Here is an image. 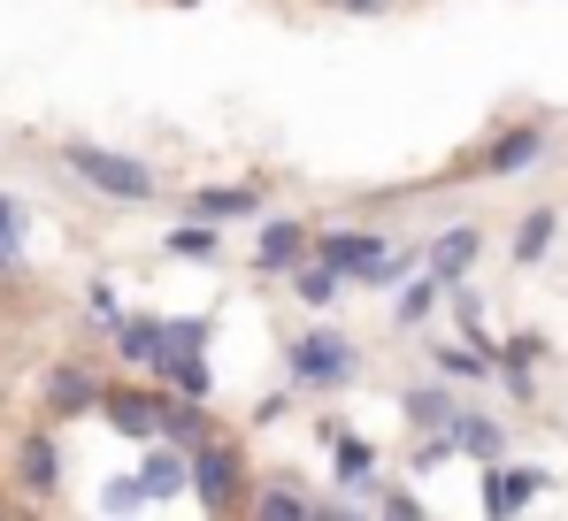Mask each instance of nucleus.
<instances>
[{
    "label": "nucleus",
    "mask_w": 568,
    "mask_h": 521,
    "mask_svg": "<svg viewBox=\"0 0 568 521\" xmlns=\"http://www.w3.org/2000/svg\"><path fill=\"white\" fill-rule=\"evenodd\" d=\"M62 162L85 176L93 192H108V200H154V170H146V162H131V154H115V146L70 139V146H62Z\"/></svg>",
    "instance_id": "nucleus-1"
},
{
    "label": "nucleus",
    "mask_w": 568,
    "mask_h": 521,
    "mask_svg": "<svg viewBox=\"0 0 568 521\" xmlns=\"http://www.w3.org/2000/svg\"><path fill=\"white\" fill-rule=\"evenodd\" d=\"M192 491H200V507H215V514H231V507H254V483H246V460L231 452V445H192Z\"/></svg>",
    "instance_id": "nucleus-2"
},
{
    "label": "nucleus",
    "mask_w": 568,
    "mask_h": 521,
    "mask_svg": "<svg viewBox=\"0 0 568 521\" xmlns=\"http://www.w3.org/2000/svg\"><path fill=\"white\" fill-rule=\"evenodd\" d=\"M315 260H331L338 276H362V284H392V254H384V238H369V231H323L315 238Z\"/></svg>",
    "instance_id": "nucleus-3"
},
{
    "label": "nucleus",
    "mask_w": 568,
    "mask_h": 521,
    "mask_svg": "<svg viewBox=\"0 0 568 521\" xmlns=\"http://www.w3.org/2000/svg\"><path fill=\"white\" fill-rule=\"evenodd\" d=\"M292 376H300V384H315V391H331V384H346V376H354V346H346L338 330H307V338L292 346Z\"/></svg>",
    "instance_id": "nucleus-4"
},
{
    "label": "nucleus",
    "mask_w": 568,
    "mask_h": 521,
    "mask_svg": "<svg viewBox=\"0 0 568 521\" xmlns=\"http://www.w3.org/2000/svg\"><path fill=\"white\" fill-rule=\"evenodd\" d=\"M162 407L170 399H154V391H100V415L123 437H162Z\"/></svg>",
    "instance_id": "nucleus-5"
},
{
    "label": "nucleus",
    "mask_w": 568,
    "mask_h": 521,
    "mask_svg": "<svg viewBox=\"0 0 568 521\" xmlns=\"http://www.w3.org/2000/svg\"><path fill=\"white\" fill-rule=\"evenodd\" d=\"M538 491H546V468H499L491 460V476H484V507L491 514H523Z\"/></svg>",
    "instance_id": "nucleus-6"
},
{
    "label": "nucleus",
    "mask_w": 568,
    "mask_h": 521,
    "mask_svg": "<svg viewBox=\"0 0 568 521\" xmlns=\"http://www.w3.org/2000/svg\"><path fill=\"white\" fill-rule=\"evenodd\" d=\"M538 154H546V131H538V123H523V131L491 139V154H484V176H515V170H530Z\"/></svg>",
    "instance_id": "nucleus-7"
},
{
    "label": "nucleus",
    "mask_w": 568,
    "mask_h": 521,
    "mask_svg": "<svg viewBox=\"0 0 568 521\" xmlns=\"http://www.w3.org/2000/svg\"><path fill=\"white\" fill-rule=\"evenodd\" d=\"M139 483H146V499H178V491L192 483V452H185V445H162V452H146Z\"/></svg>",
    "instance_id": "nucleus-8"
},
{
    "label": "nucleus",
    "mask_w": 568,
    "mask_h": 521,
    "mask_svg": "<svg viewBox=\"0 0 568 521\" xmlns=\"http://www.w3.org/2000/svg\"><path fill=\"white\" fill-rule=\"evenodd\" d=\"M16 483L39 491V499L62 483V452H54V437H23V452H16Z\"/></svg>",
    "instance_id": "nucleus-9"
},
{
    "label": "nucleus",
    "mask_w": 568,
    "mask_h": 521,
    "mask_svg": "<svg viewBox=\"0 0 568 521\" xmlns=\"http://www.w3.org/2000/svg\"><path fill=\"white\" fill-rule=\"evenodd\" d=\"M85 407H100V384L85 368H54L47 376V415H85Z\"/></svg>",
    "instance_id": "nucleus-10"
},
{
    "label": "nucleus",
    "mask_w": 568,
    "mask_h": 521,
    "mask_svg": "<svg viewBox=\"0 0 568 521\" xmlns=\"http://www.w3.org/2000/svg\"><path fill=\"white\" fill-rule=\"evenodd\" d=\"M476 246H484V238H476V223L446 231V238L430 246V276H438V284H462V276H469V260H476Z\"/></svg>",
    "instance_id": "nucleus-11"
},
{
    "label": "nucleus",
    "mask_w": 568,
    "mask_h": 521,
    "mask_svg": "<svg viewBox=\"0 0 568 521\" xmlns=\"http://www.w3.org/2000/svg\"><path fill=\"white\" fill-rule=\"evenodd\" d=\"M300 254H307V223H270L262 231V246H254V268H300Z\"/></svg>",
    "instance_id": "nucleus-12"
},
{
    "label": "nucleus",
    "mask_w": 568,
    "mask_h": 521,
    "mask_svg": "<svg viewBox=\"0 0 568 521\" xmlns=\"http://www.w3.org/2000/svg\"><path fill=\"white\" fill-rule=\"evenodd\" d=\"M407 422H415V430H454V422H462V407H454V391H407Z\"/></svg>",
    "instance_id": "nucleus-13"
},
{
    "label": "nucleus",
    "mask_w": 568,
    "mask_h": 521,
    "mask_svg": "<svg viewBox=\"0 0 568 521\" xmlns=\"http://www.w3.org/2000/svg\"><path fill=\"white\" fill-rule=\"evenodd\" d=\"M454 445L476 452V460H499V452H507V430H499L491 415H462V422H454Z\"/></svg>",
    "instance_id": "nucleus-14"
},
{
    "label": "nucleus",
    "mask_w": 568,
    "mask_h": 521,
    "mask_svg": "<svg viewBox=\"0 0 568 521\" xmlns=\"http://www.w3.org/2000/svg\"><path fill=\"white\" fill-rule=\"evenodd\" d=\"M162 338H170V323H146V315L115 330V346H123V360H139V368H154V360H162Z\"/></svg>",
    "instance_id": "nucleus-15"
},
{
    "label": "nucleus",
    "mask_w": 568,
    "mask_h": 521,
    "mask_svg": "<svg viewBox=\"0 0 568 521\" xmlns=\"http://www.w3.org/2000/svg\"><path fill=\"white\" fill-rule=\"evenodd\" d=\"M254 207H262L254 184H239V192H192V215H207V223H231V215H254Z\"/></svg>",
    "instance_id": "nucleus-16"
},
{
    "label": "nucleus",
    "mask_w": 568,
    "mask_h": 521,
    "mask_svg": "<svg viewBox=\"0 0 568 521\" xmlns=\"http://www.w3.org/2000/svg\"><path fill=\"white\" fill-rule=\"evenodd\" d=\"M292 292H300L307 307H331V299H338V268H331V260H307V268H292Z\"/></svg>",
    "instance_id": "nucleus-17"
},
{
    "label": "nucleus",
    "mask_w": 568,
    "mask_h": 521,
    "mask_svg": "<svg viewBox=\"0 0 568 521\" xmlns=\"http://www.w3.org/2000/svg\"><path fill=\"white\" fill-rule=\"evenodd\" d=\"M254 514H270V521H315V499H300V491H254Z\"/></svg>",
    "instance_id": "nucleus-18"
},
{
    "label": "nucleus",
    "mask_w": 568,
    "mask_h": 521,
    "mask_svg": "<svg viewBox=\"0 0 568 521\" xmlns=\"http://www.w3.org/2000/svg\"><path fill=\"white\" fill-rule=\"evenodd\" d=\"M554 223H561L554 207H538V215H523V231H515V260H538V254H546V246H554Z\"/></svg>",
    "instance_id": "nucleus-19"
},
{
    "label": "nucleus",
    "mask_w": 568,
    "mask_h": 521,
    "mask_svg": "<svg viewBox=\"0 0 568 521\" xmlns=\"http://www.w3.org/2000/svg\"><path fill=\"white\" fill-rule=\"evenodd\" d=\"M162 437H170V445H207V422H200V399H192V407H162Z\"/></svg>",
    "instance_id": "nucleus-20"
},
{
    "label": "nucleus",
    "mask_w": 568,
    "mask_h": 521,
    "mask_svg": "<svg viewBox=\"0 0 568 521\" xmlns=\"http://www.w3.org/2000/svg\"><path fill=\"white\" fill-rule=\"evenodd\" d=\"M170 254H178V260H207V254H215V231H207V215H192L185 231H170Z\"/></svg>",
    "instance_id": "nucleus-21"
},
{
    "label": "nucleus",
    "mask_w": 568,
    "mask_h": 521,
    "mask_svg": "<svg viewBox=\"0 0 568 521\" xmlns=\"http://www.w3.org/2000/svg\"><path fill=\"white\" fill-rule=\"evenodd\" d=\"M446 376H499V360H484V346H438Z\"/></svg>",
    "instance_id": "nucleus-22"
},
{
    "label": "nucleus",
    "mask_w": 568,
    "mask_h": 521,
    "mask_svg": "<svg viewBox=\"0 0 568 521\" xmlns=\"http://www.w3.org/2000/svg\"><path fill=\"white\" fill-rule=\"evenodd\" d=\"M369 468H377V452L362 437H338V483H369Z\"/></svg>",
    "instance_id": "nucleus-23"
},
{
    "label": "nucleus",
    "mask_w": 568,
    "mask_h": 521,
    "mask_svg": "<svg viewBox=\"0 0 568 521\" xmlns=\"http://www.w3.org/2000/svg\"><path fill=\"white\" fill-rule=\"evenodd\" d=\"M438 292H454V284H438V276H423V284H407V299H399V323H423Z\"/></svg>",
    "instance_id": "nucleus-24"
},
{
    "label": "nucleus",
    "mask_w": 568,
    "mask_h": 521,
    "mask_svg": "<svg viewBox=\"0 0 568 521\" xmlns=\"http://www.w3.org/2000/svg\"><path fill=\"white\" fill-rule=\"evenodd\" d=\"M0 231H23V207L16 200H0Z\"/></svg>",
    "instance_id": "nucleus-25"
},
{
    "label": "nucleus",
    "mask_w": 568,
    "mask_h": 521,
    "mask_svg": "<svg viewBox=\"0 0 568 521\" xmlns=\"http://www.w3.org/2000/svg\"><path fill=\"white\" fill-rule=\"evenodd\" d=\"M16 268V231H0V276Z\"/></svg>",
    "instance_id": "nucleus-26"
},
{
    "label": "nucleus",
    "mask_w": 568,
    "mask_h": 521,
    "mask_svg": "<svg viewBox=\"0 0 568 521\" xmlns=\"http://www.w3.org/2000/svg\"><path fill=\"white\" fill-rule=\"evenodd\" d=\"M338 8H354V16H377L384 0H338Z\"/></svg>",
    "instance_id": "nucleus-27"
}]
</instances>
